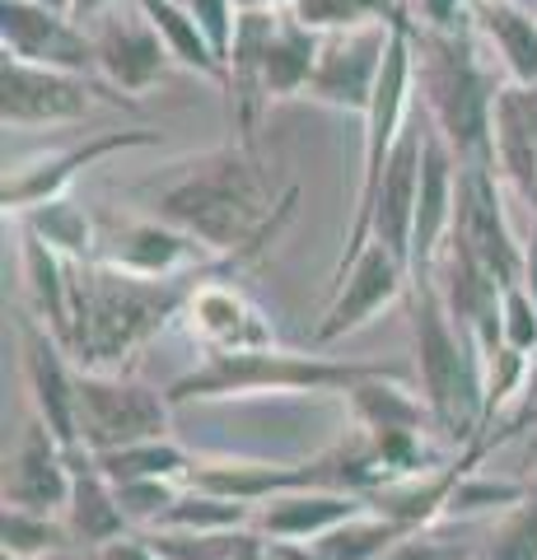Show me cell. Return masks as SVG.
Returning a JSON list of instances; mask_svg holds the SVG:
<instances>
[{"instance_id": "obj_1", "label": "cell", "mask_w": 537, "mask_h": 560, "mask_svg": "<svg viewBox=\"0 0 537 560\" xmlns=\"http://www.w3.org/2000/svg\"><path fill=\"white\" fill-rule=\"evenodd\" d=\"M150 215L178 224L192 234L211 257L230 253H262V243L290 220L300 187H285V197H271L262 173V154L244 140L187 154V160L154 173L136 187Z\"/></svg>"}, {"instance_id": "obj_2", "label": "cell", "mask_w": 537, "mask_h": 560, "mask_svg": "<svg viewBox=\"0 0 537 560\" xmlns=\"http://www.w3.org/2000/svg\"><path fill=\"white\" fill-rule=\"evenodd\" d=\"M253 253L201 261L178 276H141L113 261H71V355L80 370H117L145 341L183 318V304L206 276L238 267Z\"/></svg>"}, {"instance_id": "obj_3", "label": "cell", "mask_w": 537, "mask_h": 560, "mask_svg": "<svg viewBox=\"0 0 537 560\" xmlns=\"http://www.w3.org/2000/svg\"><path fill=\"white\" fill-rule=\"evenodd\" d=\"M411 75L425 103V121L444 136L458 164H495L491 150V108L500 84L477 57L472 20L458 28L411 24Z\"/></svg>"}, {"instance_id": "obj_4", "label": "cell", "mask_w": 537, "mask_h": 560, "mask_svg": "<svg viewBox=\"0 0 537 560\" xmlns=\"http://www.w3.org/2000/svg\"><path fill=\"white\" fill-rule=\"evenodd\" d=\"M411 341L416 378L454 444H472L487 425V355L481 341L444 308L435 280L411 285Z\"/></svg>"}, {"instance_id": "obj_5", "label": "cell", "mask_w": 537, "mask_h": 560, "mask_svg": "<svg viewBox=\"0 0 537 560\" xmlns=\"http://www.w3.org/2000/svg\"><path fill=\"white\" fill-rule=\"evenodd\" d=\"M393 374L411 378L402 364H355V360H327L314 350H285V346H244V350H206L197 370L168 383L173 407L183 401H211V397H244V393H351L355 383Z\"/></svg>"}, {"instance_id": "obj_6", "label": "cell", "mask_w": 537, "mask_h": 560, "mask_svg": "<svg viewBox=\"0 0 537 560\" xmlns=\"http://www.w3.org/2000/svg\"><path fill=\"white\" fill-rule=\"evenodd\" d=\"M173 416L168 388L113 370H80L75 378V420H80V444L94 453L164 440Z\"/></svg>"}, {"instance_id": "obj_7", "label": "cell", "mask_w": 537, "mask_h": 560, "mask_svg": "<svg viewBox=\"0 0 537 560\" xmlns=\"http://www.w3.org/2000/svg\"><path fill=\"white\" fill-rule=\"evenodd\" d=\"M122 103L136 108V98L117 94L108 80L98 75H75V70H51V66H33L20 57H5L0 66V117L14 131L28 127H71L94 113V103Z\"/></svg>"}, {"instance_id": "obj_8", "label": "cell", "mask_w": 537, "mask_h": 560, "mask_svg": "<svg viewBox=\"0 0 537 560\" xmlns=\"http://www.w3.org/2000/svg\"><path fill=\"white\" fill-rule=\"evenodd\" d=\"M393 43V24H365V28H346V33H323L318 70L308 80L304 98L323 103L332 113L365 117L378 75H384V57Z\"/></svg>"}, {"instance_id": "obj_9", "label": "cell", "mask_w": 537, "mask_h": 560, "mask_svg": "<svg viewBox=\"0 0 537 560\" xmlns=\"http://www.w3.org/2000/svg\"><path fill=\"white\" fill-rule=\"evenodd\" d=\"M154 145H164L160 131H98V136L75 140V145H66V150H47V154H38V160H24V164L5 168L0 206H5V215H24V210L43 206L51 197H66V187H71L84 168L113 160V154L154 150Z\"/></svg>"}, {"instance_id": "obj_10", "label": "cell", "mask_w": 537, "mask_h": 560, "mask_svg": "<svg viewBox=\"0 0 537 560\" xmlns=\"http://www.w3.org/2000/svg\"><path fill=\"white\" fill-rule=\"evenodd\" d=\"M84 28H90V43H94L98 80H108L113 90L127 98L150 94L154 84L168 75V66H178L168 43L160 38V28L150 24V14L136 5V0L98 14V20Z\"/></svg>"}, {"instance_id": "obj_11", "label": "cell", "mask_w": 537, "mask_h": 560, "mask_svg": "<svg viewBox=\"0 0 537 560\" xmlns=\"http://www.w3.org/2000/svg\"><path fill=\"white\" fill-rule=\"evenodd\" d=\"M0 47H5V57L33 66L98 75L90 28L71 10H51L38 0H0Z\"/></svg>"}, {"instance_id": "obj_12", "label": "cell", "mask_w": 537, "mask_h": 560, "mask_svg": "<svg viewBox=\"0 0 537 560\" xmlns=\"http://www.w3.org/2000/svg\"><path fill=\"white\" fill-rule=\"evenodd\" d=\"M454 234L487 261L500 285H518V280H524V243L514 238L510 215H505V206H500L495 164H458Z\"/></svg>"}, {"instance_id": "obj_13", "label": "cell", "mask_w": 537, "mask_h": 560, "mask_svg": "<svg viewBox=\"0 0 537 560\" xmlns=\"http://www.w3.org/2000/svg\"><path fill=\"white\" fill-rule=\"evenodd\" d=\"M407 285H411V271L402 267V261H397L384 243H365V253L355 257V267L332 285V304H327L323 323L314 331V346L341 341V337H351V331H360L365 323H374L388 304L402 300Z\"/></svg>"}, {"instance_id": "obj_14", "label": "cell", "mask_w": 537, "mask_h": 560, "mask_svg": "<svg viewBox=\"0 0 537 560\" xmlns=\"http://www.w3.org/2000/svg\"><path fill=\"white\" fill-rule=\"evenodd\" d=\"M425 136H430V121H421V113H416L388 154L384 183H378V197H374V215H370V243H384L407 271H411V230H416V197H421Z\"/></svg>"}, {"instance_id": "obj_15", "label": "cell", "mask_w": 537, "mask_h": 560, "mask_svg": "<svg viewBox=\"0 0 537 560\" xmlns=\"http://www.w3.org/2000/svg\"><path fill=\"white\" fill-rule=\"evenodd\" d=\"M20 346H24V378H28L33 416H38L66 448H80V420H75V378H80V370L66 364L71 350L51 337L43 323H24Z\"/></svg>"}, {"instance_id": "obj_16", "label": "cell", "mask_w": 537, "mask_h": 560, "mask_svg": "<svg viewBox=\"0 0 537 560\" xmlns=\"http://www.w3.org/2000/svg\"><path fill=\"white\" fill-rule=\"evenodd\" d=\"M454 197H458V160L444 136L430 127L425 164H421V197H416V230H411V285L435 280V257L444 238L454 234Z\"/></svg>"}, {"instance_id": "obj_17", "label": "cell", "mask_w": 537, "mask_h": 560, "mask_svg": "<svg viewBox=\"0 0 537 560\" xmlns=\"http://www.w3.org/2000/svg\"><path fill=\"white\" fill-rule=\"evenodd\" d=\"M230 271H234V267L206 276L201 285L187 294L183 318H187V331H192V341H201L206 350L271 346L276 331H271V323L262 318V308H257L244 290H234V285H224V280H220V276H230Z\"/></svg>"}, {"instance_id": "obj_18", "label": "cell", "mask_w": 537, "mask_h": 560, "mask_svg": "<svg viewBox=\"0 0 537 560\" xmlns=\"http://www.w3.org/2000/svg\"><path fill=\"white\" fill-rule=\"evenodd\" d=\"M5 504L57 514L71 504V448L51 434L38 416L24 425L20 448L5 467Z\"/></svg>"}, {"instance_id": "obj_19", "label": "cell", "mask_w": 537, "mask_h": 560, "mask_svg": "<svg viewBox=\"0 0 537 560\" xmlns=\"http://www.w3.org/2000/svg\"><path fill=\"white\" fill-rule=\"evenodd\" d=\"M206 248L183 234L178 224H168L160 215H141V220H122V224H108L98 234V261H113V267H127V271H141V276H178V271H192L201 267Z\"/></svg>"}, {"instance_id": "obj_20", "label": "cell", "mask_w": 537, "mask_h": 560, "mask_svg": "<svg viewBox=\"0 0 537 560\" xmlns=\"http://www.w3.org/2000/svg\"><path fill=\"white\" fill-rule=\"evenodd\" d=\"M370 495L360 490H337V486H300V490H281L257 504V533H267L271 541H314L327 528H337L351 514L370 510Z\"/></svg>"}, {"instance_id": "obj_21", "label": "cell", "mask_w": 537, "mask_h": 560, "mask_svg": "<svg viewBox=\"0 0 537 560\" xmlns=\"http://www.w3.org/2000/svg\"><path fill=\"white\" fill-rule=\"evenodd\" d=\"M491 150H495V173H505L510 187L537 210V90L533 84L505 80L495 90Z\"/></svg>"}, {"instance_id": "obj_22", "label": "cell", "mask_w": 537, "mask_h": 560, "mask_svg": "<svg viewBox=\"0 0 537 560\" xmlns=\"http://www.w3.org/2000/svg\"><path fill=\"white\" fill-rule=\"evenodd\" d=\"M66 528L71 537L90 541V547H108V541L127 537L131 518L117 500V486L108 481V471L98 467L94 448H71V504H66Z\"/></svg>"}, {"instance_id": "obj_23", "label": "cell", "mask_w": 537, "mask_h": 560, "mask_svg": "<svg viewBox=\"0 0 537 560\" xmlns=\"http://www.w3.org/2000/svg\"><path fill=\"white\" fill-rule=\"evenodd\" d=\"M472 28L500 57L505 80L537 90V10L524 0H472Z\"/></svg>"}, {"instance_id": "obj_24", "label": "cell", "mask_w": 537, "mask_h": 560, "mask_svg": "<svg viewBox=\"0 0 537 560\" xmlns=\"http://www.w3.org/2000/svg\"><path fill=\"white\" fill-rule=\"evenodd\" d=\"M20 234H24V285H28L33 318L71 350V261L33 230H20Z\"/></svg>"}, {"instance_id": "obj_25", "label": "cell", "mask_w": 537, "mask_h": 560, "mask_svg": "<svg viewBox=\"0 0 537 560\" xmlns=\"http://www.w3.org/2000/svg\"><path fill=\"white\" fill-rule=\"evenodd\" d=\"M145 14H150V24L160 28V38L168 43L173 51V61H178L183 70H197L201 80H211V84H230V66L220 61V51L211 47V38L201 33V24L192 20V10L183 5V0H136Z\"/></svg>"}, {"instance_id": "obj_26", "label": "cell", "mask_w": 537, "mask_h": 560, "mask_svg": "<svg viewBox=\"0 0 537 560\" xmlns=\"http://www.w3.org/2000/svg\"><path fill=\"white\" fill-rule=\"evenodd\" d=\"M407 533H411V523L393 518V514L370 504V510L351 514L346 523H337V528H327L323 537L304 541V547L314 560H378V556H388Z\"/></svg>"}, {"instance_id": "obj_27", "label": "cell", "mask_w": 537, "mask_h": 560, "mask_svg": "<svg viewBox=\"0 0 537 560\" xmlns=\"http://www.w3.org/2000/svg\"><path fill=\"white\" fill-rule=\"evenodd\" d=\"M253 518H257V504L187 481V490L168 504L154 528H164V533H220V528H248Z\"/></svg>"}, {"instance_id": "obj_28", "label": "cell", "mask_w": 537, "mask_h": 560, "mask_svg": "<svg viewBox=\"0 0 537 560\" xmlns=\"http://www.w3.org/2000/svg\"><path fill=\"white\" fill-rule=\"evenodd\" d=\"M24 230H33L43 243H51L66 261H94L98 257V230L90 220V210L75 206L71 197H51L43 206L24 210Z\"/></svg>"}, {"instance_id": "obj_29", "label": "cell", "mask_w": 537, "mask_h": 560, "mask_svg": "<svg viewBox=\"0 0 537 560\" xmlns=\"http://www.w3.org/2000/svg\"><path fill=\"white\" fill-rule=\"evenodd\" d=\"M154 547L168 560H281L267 547V533L220 528V533H164L154 528Z\"/></svg>"}, {"instance_id": "obj_30", "label": "cell", "mask_w": 537, "mask_h": 560, "mask_svg": "<svg viewBox=\"0 0 537 560\" xmlns=\"http://www.w3.org/2000/svg\"><path fill=\"white\" fill-rule=\"evenodd\" d=\"M98 467L108 471V481H136V477H173V481H187L192 471V458L164 440H145V444H127V448H108V453H94Z\"/></svg>"}, {"instance_id": "obj_31", "label": "cell", "mask_w": 537, "mask_h": 560, "mask_svg": "<svg viewBox=\"0 0 537 560\" xmlns=\"http://www.w3.org/2000/svg\"><path fill=\"white\" fill-rule=\"evenodd\" d=\"M61 541H66V528L43 510L5 504V514H0V551L20 556V560H38L47 551H57Z\"/></svg>"}, {"instance_id": "obj_32", "label": "cell", "mask_w": 537, "mask_h": 560, "mask_svg": "<svg viewBox=\"0 0 537 560\" xmlns=\"http://www.w3.org/2000/svg\"><path fill=\"white\" fill-rule=\"evenodd\" d=\"M481 560H537V481H528L524 500L491 528Z\"/></svg>"}, {"instance_id": "obj_33", "label": "cell", "mask_w": 537, "mask_h": 560, "mask_svg": "<svg viewBox=\"0 0 537 560\" xmlns=\"http://www.w3.org/2000/svg\"><path fill=\"white\" fill-rule=\"evenodd\" d=\"M481 547L487 541H472V528H435V523H425V528H411L378 560H472L481 556Z\"/></svg>"}, {"instance_id": "obj_34", "label": "cell", "mask_w": 537, "mask_h": 560, "mask_svg": "<svg viewBox=\"0 0 537 560\" xmlns=\"http://www.w3.org/2000/svg\"><path fill=\"white\" fill-rule=\"evenodd\" d=\"M113 486H117V500H122L131 528H154L168 504L183 495L173 477H136V481H113Z\"/></svg>"}, {"instance_id": "obj_35", "label": "cell", "mask_w": 537, "mask_h": 560, "mask_svg": "<svg viewBox=\"0 0 537 560\" xmlns=\"http://www.w3.org/2000/svg\"><path fill=\"white\" fill-rule=\"evenodd\" d=\"M290 14L314 33H346V28L378 24L370 20V10L360 0H290Z\"/></svg>"}, {"instance_id": "obj_36", "label": "cell", "mask_w": 537, "mask_h": 560, "mask_svg": "<svg viewBox=\"0 0 537 560\" xmlns=\"http://www.w3.org/2000/svg\"><path fill=\"white\" fill-rule=\"evenodd\" d=\"M505 346L533 355L537 350V300L528 294V285H505Z\"/></svg>"}, {"instance_id": "obj_37", "label": "cell", "mask_w": 537, "mask_h": 560, "mask_svg": "<svg viewBox=\"0 0 537 560\" xmlns=\"http://www.w3.org/2000/svg\"><path fill=\"white\" fill-rule=\"evenodd\" d=\"M411 24H425V28H458L472 20V0H402Z\"/></svg>"}, {"instance_id": "obj_38", "label": "cell", "mask_w": 537, "mask_h": 560, "mask_svg": "<svg viewBox=\"0 0 537 560\" xmlns=\"http://www.w3.org/2000/svg\"><path fill=\"white\" fill-rule=\"evenodd\" d=\"M98 560H168L160 547H154L150 537H117L108 547H98Z\"/></svg>"}, {"instance_id": "obj_39", "label": "cell", "mask_w": 537, "mask_h": 560, "mask_svg": "<svg viewBox=\"0 0 537 560\" xmlns=\"http://www.w3.org/2000/svg\"><path fill=\"white\" fill-rule=\"evenodd\" d=\"M117 5H127V0H71V14H75L80 24H94L98 14H108Z\"/></svg>"}, {"instance_id": "obj_40", "label": "cell", "mask_w": 537, "mask_h": 560, "mask_svg": "<svg viewBox=\"0 0 537 560\" xmlns=\"http://www.w3.org/2000/svg\"><path fill=\"white\" fill-rule=\"evenodd\" d=\"M524 285H528V294L537 300V230H533V238L524 243Z\"/></svg>"}, {"instance_id": "obj_41", "label": "cell", "mask_w": 537, "mask_h": 560, "mask_svg": "<svg viewBox=\"0 0 537 560\" xmlns=\"http://www.w3.org/2000/svg\"><path fill=\"white\" fill-rule=\"evenodd\" d=\"M238 10H285L290 0H234Z\"/></svg>"}, {"instance_id": "obj_42", "label": "cell", "mask_w": 537, "mask_h": 560, "mask_svg": "<svg viewBox=\"0 0 537 560\" xmlns=\"http://www.w3.org/2000/svg\"><path fill=\"white\" fill-rule=\"evenodd\" d=\"M524 425H537V397H533V401H528V407H524V416H518V420H514V430H510V434H518V430H524Z\"/></svg>"}, {"instance_id": "obj_43", "label": "cell", "mask_w": 537, "mask_h": 560, "mask_svg": "<svg viewBox=\"0 0 537 560\" xmlns=\"http://www.w3.org/2000/svg\"><path fill=\"white\" fill-rule=\"evenodd\" d=\"M524 463H528V467H537V425H533V440L524 444Z\"/></svg>"}, {"instance_id": "obj_44", "label": "cell", "mask_w": 537, "mask_h": 560, "mask_svg": "<svg viewBox=\"0 0 537 560\" xmlns=\"http://www.w3.org/2000/svg\"><path fill=\"white\" fill-rule=\"evenodd\" d=\"M38 5H51V10H71V0H38Z\"/></svg>"}, {"instance_id": "obj_45", "label": "cell", "mask_w": 537, "mask_h": 560, "mask_svg": "<svg viewBox=\"0 0 537 560\" xmlns=\"http://www.w3.org/2000/svg\"><path fill=\"white\" fill-rule=\"evenodd\" d=\"M0 560H20V556H10V551H0Z\"/></svg>"}]
</instances>
